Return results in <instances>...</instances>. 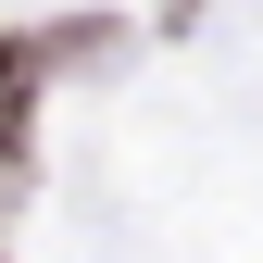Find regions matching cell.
I'll use <instances>...</instances> for the list:
<instances>
[{
  "label": "cell",
  "mask_w": 263,
  "mask_h": 263,
  "mask_svg": "<svg viewBox=\"0 0 263 263\" xmlns=\"http://www.w3.org/2000/svg\"><path fill=\"white\" fill-rule=\"evenodd\" d=\"M25 101H38V50L0 38V213L25 201Z\"/></svg>",
  "instance_id": "6da1fadb"
}]
</instances>
